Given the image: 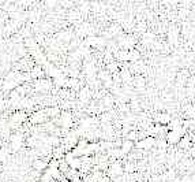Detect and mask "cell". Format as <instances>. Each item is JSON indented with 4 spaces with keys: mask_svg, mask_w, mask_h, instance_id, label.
Masks as SVG:
<instances>
[{
    "mask_svg": "<svg viewBox=\"0 0 195 182\" xmlns=\"http://www.w3.org/2000/svg\"><path fill=\"white\" fill-rule=\"evenodd\" d=\"M183 137H184V129L183 126H179V128L168 130V133H166V142L171 144V145H176V144L180 142V140Z\"/></svg>",
    "mask_w": 195,
    "mask_h": 182,
    "instance_id": "cell-1",
    "label": "cell"
},
{
    "mask_svg": "<svg viewBox=\"0 0 195 182\" xmlns=\"http://www.w3.org/2000/svg\"><path fill=\"white\" fill-rule=\"evenodd\" d=\"M154 145H156V138H154V137H145V138H142L141 141L136 142V147H138L139 149H150V148H153Z\"/></svg>",
    "mask_w": 195,
    "mask_h": 182,
    "instance_id": "cell-2",
    "label": "cell"
},
{
    "mask_svg": "<svg viewBox=\"0 0 195 182\" xmlns=\"http://www.w3.org/2000/svg\"><path fill=\"white\" fill-rule=\"evenodd\" d=\"M48 119V115H47V111H37L30 116V121L33 123H44Z\"/></svg>",
    "mask_w": 195,
    "mask_h": 182,
    "instance_id": "cell-3",
    "label": "cell"
},
{
    "mask_svg": "<svg viewBox=\"0 0 195 182\" xmlns=\"http://www.w3.org/2000/svg\"><path fill=\"white\" fill-rule=\"evenodd\" d=\"M48 167H49V163H48V160L45 159H36L33 162V169L36 170V171H45Z\"/></svg>",
    "mask_w": 195,
    "mask_h": 182,
    "instance_id": "cell-4",
    "label": "cell"
},
{
    "mask_svg": "<svg viewBox=\"0 0 195 182\" xmlns=\"http://www.w3.org/2000/svg\"><path fill=\"white\" fill-rule=\"evenodd\" d=\"M60 123H61V126L63 128H66V129H68V128H71V123H73V119H71V115L68 114V112H63L61 114V116H60Z\"/></svg>",
    "mask_w": 195,
    "mask_h": 182,
    "instance_id": "cell-5",
    "label": "cell"
},
{
    "mask_svg": "<svg viewBox=\"0 0 195 182\" xmlns=\"http://www.w3.org/2000/svg\"><path fill=\"white\" fill-rule=\"evenodd\" d=\"M109 171H111V174H112L113 177L119 178V177H122V174H123V171H124V169H123L120 164L113 163V164L111 166V169H109Z\"/></svg>",
    "mask_w": 195,
    "mask_h": 182,
    "instance_id": "cell-6",
    "label": "cell"
},
{
    "mask_svg": "<svg viewBox=\"0 0 195 182\" xmlns=\"http://www.w3.org/2000/svg\"><path fill=\"white\" fill-rule=\"evenodd\" d=\"M120 149H122L123 153H130L132 149H134V142L130 141V140H124L122 144V147H120Z\"/></svg>",
    "mask_w": 195,
    "mask_h": 182,
    "instance_id": "cell-7",
    "label": "cell"
},
{
    "mask_svg": "<svg viewBox=\"0 0 195 182\" xmlns=\"http://www.w3.org/2000/svg\"><path fill=\"white\" fill-rule=\"evenodd\" d=\"M26 119V116H25V114L23 112H16V114H14V116H12V122H23Z\"/></svg>",
    "mask_w": 195,
    "mask_h": 182,
    "instance_id": "cell-8",
    "label": "cell"
},
{
    "mask_svg": "<svg viewBox=\"0 0 195 182\" xmlns=\"http://www.w3.org/2000/svg\"><path fill=\"white\" fill-rule=\"evenodd\" d=\"M135 86H136V88H143V86H145V80H143L142 77H136V80H135Z\"/></svg>",
    "mask_w": 195,
    "mask_h": 182,
    "instance_id": "cell-9",
    "label": "cell"
},
{
    "mask_svg": "<svg viewBox=\"0 0 195 182\" xmlns=\"http://www.w3.org/2000/svg\"><path fill=\"white\" fill-rule=\"evenodd\" d=\"M2 171H3V164L0 163V173H2Z\"/></svg>",
    "mask_w": 195,
    "mask_h": 182,
    "instance_id": "cell-10",
    "label": "cell"
},
{
    "mask_svg": "<svg viewBox=\"0 0 195 182\" xmlns=\"http://www.w3.org/2000/svg\"><path fill=\"white\" fill-rule=\"evenodd\" d=\"M49 182H59V181H57V180H51Z\"/></svg>",
    "mask_w": 195,
    "mask_h": 182,
    "instance_id": "cell-11",
    "label": "cell"
}]
</instances>
